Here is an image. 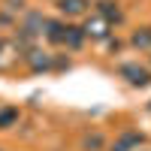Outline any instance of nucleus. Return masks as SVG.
<instances>
[{
  "mask_svg": "<svg viewBox=\"0 0 151 151\" xmlns=\"http://www.w3.org/2000/svg\"><path fill=\"white\" fill-rule=\"evenodd\" d=\"M100 145H103V136H85V148H100Z\"/></svg>",
  "mask_w": 151,
  "mask_h": 151,
  "instance_id": "12",
  "label": "nucleus"
},
{
  "mask_svg": "<svg viewBox=\"0 0 151 151\" xmlns=\"http://www.w3.org/2000/svg\"><path fill=\"white\" fill-rule=\"evenodd\" d=\"M88 6H91L88 0H58V9L64 12L67 18H79V15H85Z\"/></svg>",
  "mask_w": 151,
  "mask_h": 151,
  "instance_id": "6",
  "label": "nucleus"
},
{
  "mask_svg": "<svg viewBox=\"0 0 151 151\" xmlns=\"http://www.w3.org/2000/svg\"><path fill=\"white\" fill-rule=\"evenodd\" d=\"M145 142V136L139 133V130H127V133H121L115 142H112V148L109 151H133V148H139Z\"/></svg>",
  "mask_w": 151,
  "mask_h": 151,
  "instance_id": "4",
  "label": "nucleus"
},
{
  "mask_svg": "<svg viewBox=\"0 0 151 151\" xmlns=\"http://www.w3.org/2000/svg\"><path fill=\"white\" fill-rule=\"evenodd\" d=\"M15 121H18V109H15V106H6V109H0V130L12 127Z\"/></svg>",
  "mask_w": 151,
  "mask_h": 151,
  "instance_id": "10",
  "label": "nucleus"
},
{
  "mask_svg": "<svg viewBox=\"0 0 151 151\" xmlns=\"http://www.w3.org/2000/svg\"><path fill=\"white\" fill-rule=\"evenodd\" d=\"M24 58H27V64H30V70H33V73H42V70H48V67H52V55L40 52V48H30V52L24 55Z\"/></svg>",
  "mask_w": 151,
  "mask_h": 151,
  "instance_id": "7",
  "label": "nucleus"
},
{
  "mask_svg": "<svg viewBox=\"0 0 151 151\" xmlns=\"http://www.w3.org/2000/svg\"><path fill=\"white\" fill-rule=\"evenodd\" d=\"M3 48H6V42H3V40H0V52H3Z\"/></svg>",
  "mask_w": 151,
  "mask_h": 151,
  "instance_id": "13",
  "label": "nucleus"
},
{
  "mask_svg": "<svg viewBox=\"0 0 151 151\" xmlns=\"http://www.w3.org/2000/svg\"><path fill=\"white\" fill-rule=\"evenodd\" d=\"M109 27H112V21L109 18H103L100 12H94V15H88V21H85V36H91V40H106L109 36Z\"/></svg>",
  "mask_w": 151,
  "mask_h": 151,
  "instance_id": "2",
  "label": "nucleus"
},
{
  "mask_svg": "<svg viewBox=\"0 0 151 151\" xmlns=\"http://www.w3.org/2000/svg\"><path fill=\"white\" fill-rule=\"evenodd\" d=\"M97 12L103 18H109V21H121V9H118V3H112V0H100L97 3Z\"/></svg>",
  "mask_w": 151,
  "mask_h": 151,
  "instance_id": "8",
  "label": "nucleus"
},
{
  "mask_svg": "<svg viewBox=\"0 0 151 151\" xmlns=\"http://www.w3.org/2000/svg\"><path fill=\"white\" fill-rule=\"evenodd\" d=\"M45 40L55 42V45H64V40H67V24L48 18V21H45Z\"/></svg>",
  "mask_w": 151,
  "mask_h": 151,
  "instance_id": "5",
  "label": "nucleus"
},
{
  "mask_svg": "<svg viewBox=\"0 0 151 151\" xmlns=\"http://www.w3.org/2000/svg\"><path fill=\"white\" fill-rule=\"evenodd\" d=\"M133 45H139V48H148V45H151V27H142L139 33H133Z\"/></svg>",
  "mask_w": 151,
  "mask_h": 151,
  "instance_id": "11",
  "label": "nucleus"
},
{
  "mask_svg": "<svg viewBox=\"0 0 151 151\" xmlns=\"http://www.w3.org/2000/svg\"><path fill=\"white\" fill-rule=\"evenodd\" d=\"M82 42H85V30L76 27V24H67V40H64V45L67 48H79Z\"/></svg>",
  "mask_w": 151,
  "mask_h": 151,
  "instance_id": "9",
  "label": "nucleus"
},
{
  "mask_svg": "<svg viewBox=\"0 0 151 151\" xmlns=\"http://www.w3.org/2000/svg\"><path fill=\"white\" fill-rule=\"evenodd\" d=\"M118 73H121L133 88H148V85H151V73H148L145 67H139V64H121Z\"/></svg>",
  "mask_w": 151,
  "mask_h": 151,
  "instance_id": "1",
  "label": "nucleus"
},
{
  "mask_svg": "<svg viewBox=\"0 0 151 151\" xmlns=\"http://www.w3.org/2000/svg\"><path fill=\"white\" fill-rule=\"evenodd\" d=\"M45 21H48V18H42L40 12H30V15L24 18V24H21V42H30V40H36L40 33H45V30H42Z\"/></svg>",
  "mask_w": 151,
  "mask_h": 151,
  "instance_id": "3",
  "label": "nucleus"
},
{
  "mask_svg": "<svg viewBox=\"0 0 151 151\" xmlns=\"http://www.w3.org/2000/svg\"><path fill=\"white\" fill-rule=\"evenodd\" d=\"M0 151H3V148H0Z\"/></svg>",
  "mask_w": 151,
  "mask_h": 151,
  "instance_id": "14",
  "label": "nucleus"
}]
</instances>
